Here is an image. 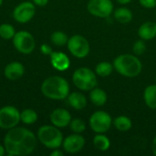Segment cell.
I'll list each match as a JSON object with an SVG mask.
<instances>
[{
	"instance_id": "11",
	"label": "cell",
	"mask_w": 156,
	"mask_h": 156,
	"mask_svg": "<svg viewBox=\"0 0 156 156\" xmlns=\"http://www.w3.org/2000/svg\"><path fill=\"white\" fill-rule=\"evenodd\" d=\"M36 14V5L34 3L26 1L16 5L13 11V17L18 23L29 22Z\"/></svg>"
},
{
	"instance_id": "1",
	"label": "cell",
	"mask_w": 156,
	"mask_h": 156,
	"mask_svg": "<svg viewBox=\"0 0 156 156\" xmlns=\"http://www.w3.org/2000/svg\"><path fill=\"white\" fill-rule=\"evenodd\" d=\"M5 153L10 156L28 155L37 146L35 134L27 128L14 127L6 133L4 138Z\"/></svg>"
},
{
	"instance_id": "26",
	"label": "cell",
	"mask_w": 156,
	"mask_h": 156,
	"mask_svg": "<svg viewBox=\"0 0 156 156\" xmlns=\"http://www.w3.org/2000/svg\"><path fill=\"white\" fill-rule=\"evenodd\" d=\"M16 33V29L12 25L5 24V23L0 25V37L3 39H5V40L13 39Z\"/></svg>"
},
{
	"instance_id": "34",
	"label": "cell",
	"mask_w": 156,
	"mask_h": 156,
	"mask_svg": "<svg viewBox=\"0 0 156 156\" xmlns=\"http://www.w3.org/2000/svg\"><path fill=\"white\" fill-rule=\"evenodd\" d=\"M119 4H121V5H127V4H129L132 0H116Z\"/></svg>"
},
{
	"instance_id": "29",
	"label": "cell",
	"mask_w": 156,
	"mask_h": 156,
	"mask_svg": "<svg viewBox=\"0 0 156 156\" xmlns=\"http://www.w3.org/2000/svg\"><path fill=\"white\" fill-rule=\"evenodd\" d=\"M142 6L145 8H154L156 7V0H139Z\"/></svg>"
},
{
	"instance_id": "37",
	"label": "cell",
	"mask_w": 156,
	"mask_h": 156,
	"mask_svg": "<svg viewBox=\"0 0 156 156\" xmlns=\"http://www.w3.org/2000/svg\"><path fill=\"white\" fill-rule=\"evenodd\" d=\"M155 84H156V76H155Z\"/></svg>"
},
{
	"instance_id": "3",
	"label": "cell",
	"mask_w": 156,
	"mask_h": 156,
	"mask_svg": "<svg viewBox=\"0 0 156 156\" xmlns=\"http://www.w3.org/2000/svg\"><path fill=\"white\" fill-rule=\"evenodd\" d=\"M113 67L118 73L126 78L137 77L143 69V64L136 55L122 54L113 61Z\"/></svg>"
},
{
	"instance_id": "35",
	"label": "cell",
	"mask_w": 156,
	"mask_h": 156,
	"mask_svg": "<svg viewBox=\"0 0 156 156\" xmlns=\"http://www.w3.org/2000/svg\"><path fill=\"white\" fill-rule=\"evenodd\" d=\"M5 146H3V145H1V144H0V156L5 155Z\"/></svg>"
},
{
	"instance_id": "2",
	"label": "cell",
	"mask_w": 156,
	"mask_h": 156,
	"mask_svg": "<svg viewBox=\"0 0 156 156\" xmlns=\"http://www.w3.org/2000/svg\"><path fill=\"white\" fill-rule=\"evenodd\" d=\"M41 92L50 100L61 101L68 98L69 94V84L60 76H50L42 82Z\"/></svg>"
},
{
	"instance_id": "20",
	"label": "cell",
	"mask_w": 156,
	"mask_h": 156,
	"mask_svg": "<svg viewBox=\"0 0 156 156\" xmlns=\"http://www.w3.org/2000/svg\"><path fill=\"white\" fill-rule=\"evenodd\" d=\"M115 20L121 24H127L133 20V12L127 7H119L113 12Z\"/></svg>"
},
{
	"instance_id": "23",
	"label": "cell",
	"mask_w": 156,
	"mask_h": 156,
	"mask_svg": "<svg viewBox=\"0 0 156 156\" xmlns=\"http://www.w3.org/2000/svg\"><path fill=\"white\" fill-rule=\"evenodd\" d=\"M114 67L112 63L107 61H102L99 63L95 68V73L100 77H108L112 73Z\"/></svg>"
},
{
	"instance_id": "17",
	"label": "cell",
	"mask_w": 156,
	"mask_h": 156,
	"mask_svg": "<svg viewBox=\"0 0 156 156\" xmlns=\"http://www.w3.org/2000/svg\"><path fill=\"white\" fill-rule=\"evenodd\" d=\"M68 101L69 105L75 110H82L87 106V98L85 95L79 91H74L69 93L68 96Z\"/></svg>"
},
{
	"instance_id": "14",
	"label": "cell",
	"mask_w": 156,
	"mask_h": 156,
	"mask_svg": "<svg viewBox=\"0 0 156 156\" xmlns=\"http://www.w3.org/2000/svg\"><path fill=\"white\" fill-rule=\"evenodd\" d=\"M50 63L51 66L58 70V71H65L70 66L69 58L61 51H53L50 55Z\"/></svg>"
},
{
	"instance_id": "5",
	"label": "cell",
	"mask_w": 156,
	"mask_h": 156,
	"mask_svg": "<svg viewBox=\"0 0 156 156\" xmlns=\"http://www.w3.org/2000/svg\"><path fill=\"white\" fill-rule=\"evenodd\" d=\"M72 81L79 90L89 91L97 86V74L89 68L81 67L73 72Z\"/></svg>"
},
{
	"instance_id": "15",
	"label": "cell",
	"mask_w": 156,
	"mask_h": 156,
	"mask_svg": "<svg viewBox=\"0 0 156 156\" xmlns=\"http://www.w3.org/2000/svg\"><path fill=\"white\" fill-rule=\"evenodd\" d=\"M25 73V68L23 64L18 61H13L8 63L4 69V75L10 80H16L20 79Z\"/></svg>"
},
{
	"instance_id": "9",
	"label": "cell",
	"mask_w": 156,
	"mask_h": 156,
	"mask_svg": "<svg viewBox=\"0 0 156 156\" xmlns=\"http://www.w3.org/2000/svg\"><path fill=\"white\" fill-rule=\"evenodd\" d=\"M21 122L20 112L14 106L6 105L0 109V128L10 130Z\"/></svg>"
},
{
	"instance_id": "30",
	"label": "cell",
	"mask_w": 156,
	"mask_h": 156,
	"mask_svg": "<svg viewBox=\"0 0 156 156\" xmlns=\"http://www.w3.org/2000/svg\"><path fill=\"white\" fill-rule=\"evenodd\" d=\"M40 51L42 52V54L47 55V56H49L53 52L51 47L49 45H48V44H42L40 46Z\"/></svg>"
},
{
	"instance_id": "32",
	"label": "cell",
	"mask_w": 156,
	"mask_h": 156,
	"mask_svg": "<svg viewBox=\"0 0 156 156\" xmlns=\"http://www.w3.org/2000/svg\"><path fill=\"white\" fill-rule=\"evenodd\" d=\"M50 155L51 156H63L64 155V154H63V152H61L60 150H58V149L57 148V149H53V152L50 154Z\"/></svg>"
},
{
	"instance_id": "13",
	"label": "cell",
	"mask_w": 156,
	"mask_h": 156,
	"mask_svg": "<svg viewBox=\"0 0 156 156\" xmlns=\"http://www.w3.org/2000/svg\"><path fill=\"white\" fill-rule=\"evenodd\" d=\"M72 118L69 112L63 108L55 109L50 113L51 123L58 128H65L69 125Z\"/></svg>"
},
{
	"instance_id": "19",
	"label": "cell",
	"mask_w": 156,
	"mask_h": 156,
	"mask_svg": "<svg viewBox=\"0 0 156 156\" xmlns=\"http://www.w3.org/2000/svg\"><path fill=\"white\" fill-rule=\"evenodd\" d=\"M144 99L148 108L156 110V84L149 85L145 88L144 92Z\"/></svg>"
},
{
	"instance_id": "12",
	"label": "cell",
	"mask_w": 156,
	"mask_h": 156,
	"mask_svg": "<svg viewBox=\"0 0 156 156\" xmlns=\"http://www.w3.org/2000/svg\"><path fill=\"white\" fill-rule=\"evenodd\" d=\"M85 139L80 133L70 134L63 140L62 146L65 152L69 154H77L85 146Z\"/></svg>"
},
{
	"instance_id": "24",
	"label": "cell",
	"mask_w": 156,
	"mask_h": 156,
	"mask_svg": "<svg viewBox=\"0 0 156 156\" xmlns=\"http://www.w3.org/2000/svg\"><path fill=\"white\" fill-rule=\"evenodd\" d=\"M21 122L25 124H33L37 121V113L33 109H25L20 112Z\"/></svg>"
},
{
	"instance_id": "7",
	"label": "cell",
	"mask_w": 156,
	"mask_h": 156,
	"mask_svg": "<svg viewBox=\"0 0 156 156\" xmlns=\"http://www.w3.org/2000/svg\"><path fill=\"white\" fill-rule=\"evenodd\" d=\"M67 46L70 54L78 58H86L90 50L88 39L81 35H74L70 37L68 40Z\"/></svg>"
},
{
	"instance_id": "28",
	"label": "cell",
	"mask_w": 156,
	"mask_h": 156,
	"mask_svg": "<svg viewBox=\"0 0 156 156\" xmlns=\"http://www.w3.org/2000/svg\"><path fill=\"white\" fill-rule=\"evenodd\" d=\"M145 50H146L145 42H144V40H143L141 38L139 40H137L133 46V51L134 55H136V56L143 55L145 52Z\"/></svg>"
},
{
	"instance_id": "25",
	"label": "cell",
	"mask_w": 156,
	"mask_h": 156,
	"mask_svg": "<svg viewBox=\"0 0 156 156\" xmlns=\"http://www.w3.org/2000/svg\"><path fill=\"white\" fill-rule=\"evenodd\" d=\"M50 40L53 45H55L57 47H63V46L67 45L69 37L62 31H55L51 34Z\"/></svg>"
},
{
	"instance_id": "8",
	"label": "cell",
	"mask_w": 156,
	"mask_h": 156,
	"mask_svg": "<svg viewBox=\"0 0 156 156\" xmlns=\"http://www.w3.org/2000/svg\"><path fill=\"white\" fill-rule=\"evenodd\" d=\"M89 123L94 133H105L111 129L112 124V119L108 112L103 111H98L91 114Z\"/></svg>"
},
{
	"instance_id": "31",
	"label": "cell",
	"mask_w": 156,
	"mask_h": 156,
	"mask_svg": "<svg viewBox=\"0 0 156 156\" xmlns=\"http://www.w3.org/2000/svg\"><path fill=\"white\" fill-rule=\"evenodd\" d=\"M33 3L37 6H45L48 5L49 0H32Z\"/></svg>"
},
{
	"instance_id": "16",
	"label": "cell",
	"mask_w": 156,
	"mask_h": 156,
	"mask_svg": "<svg viewBox=\"0 0 156 156\" xmlns=\"http://www.w3.org/2000/svg\"><path fill=\"white\" fill-rule=\"evenodd\" d=\"M138 36L141 39L147 41L152 40L156 37V23L153 21L144 22L138 28Z\"/></svg>"
},
{
	"instance_id": "36",
	"label": "cell",
	"mask_w": 156,
	"mask_h": 156,
	"mask_svg": "<svg viewBox=\"0 0 156 156\" xmlns=\"http://www.w3.org/2000/svg\"><path fill=\"white\" fill-rule=\"evenodd\" d=\"M2 4H3V0H0V5H1Z\"/></svg>"
},
{
	"instance_id": "4",
	"label": "cell",
	"mask_w": 156,
	"mask_h": 156,
	"mask_svg": "<svg viewBox=\"0 0 156 156\" xmlns=\"http://www.w3.org/2000/svg\"><path fill=\"white\" fill-rule=\"evenodd\" d=\"M38 141L48 149H57L62 145L63 134L59 128L52 125L41 126L37 131Z\"/></svg>"
},
{
	"instance_id": "10",
	"label": "cell",
	"mask_w": 156,
	"mask_h": 156,
	"mask_svg": "<svg viewBox=\"0 0 156 156\" xmlns=\"http://www.w3.org/2000/svg\"><path fill=\"white\" fill-rule=\"evenodd\" d=\"M88 12L100 18L109 17L113 11L112 0H89L87 4Z\"/></svg>"
},
{
	"instance_id": "27",
	"label": "cell",
	"mask_w": 156,
	"mask_h": 156,
	"mask_svg": "<svg viewBox=\"0 0 156 156\" xmlns=\"http://www.w3.org/2000/svg\"><path fill=\"white\" fill-rule=\"evenodd\" d=\"M69 128L74 133H81L86 130V124L81 119L75 118L71 120L69 123Z\"/></svg>"
},
{
	"instance_id": "6",
	"label": "cell",
	"mask_w": 156,
	"mask_h": 156,
	"mask_svg": "<svg viewBox=\"0 0 156 156\" xmlns=\"http://www.w3.org/2000/svg\"><path fill=\"white\" fill-rule=\"evenodd\" d=\"M13 45L15 48L22 54H30L36 47V40L31 33L26 30L18 31L13 37Z\"/></svg>"
},
{
	"instance_id": "33",
	"label": "cell",
	"mask_w": 156,
	"mask_h": 156,
	"mask_svg": "<svg viewBox=\"0 0 156 156\" xmlns=\"http://www.w3.org/2000/svg\"><path fill=\"white\" fill-rule=\"evenodd\" d=\"M152 149H153V154L156 156V136L154 137V141H153V145H152Z\"/></svg>"
},
{
	"instance_id": "22",
	"label": "cell",
	"mask_w": 156,
	"mask_h": 156,
	"mask_svg": "<svg viewBox=\"0 0 156 156\" xmlns=\"http://www.w3.org/2000/svg\"><path fill=\"white\" fill-rule=\"evenodd\" d=\"M93 145L97 150L105 152L110 148L111 142L110 139L103 133H97L93 138Z\"/></svg>"
},
{
	"instance_id": "18",
	"label": "cell",
	"mask_w": 156,
	"mask_h": 156,
	"mask_svg": "<svg viewBox=\"0 0 156 156\" xmlns=\"http://www.w3.org/2000/svg\"><path fill=\"white\" fill-rule=\"evenodd\" d=\"M90 100L95 106L101 107L107 102L108 96L102 89L95 87L90 92Z\"/></svg>"
},
{
	"instance_id": "21",
	"label": "cell",
	"mask_w": 156,
	"mask_h": 156,
	"mask_svg": "<svg viewBox=\"0 0 156 156\" xmlns=\"http://www.w3.org/2000/svg\"><path fill=\"white\" fill-rule=\"evenodd\" d=\"M112 123H113L115 129L120 131V132H127L133 126L132 120L129 117L124 116V115H121V116L116 117L113 120Z\"/></svg>"
}]
</instances>
